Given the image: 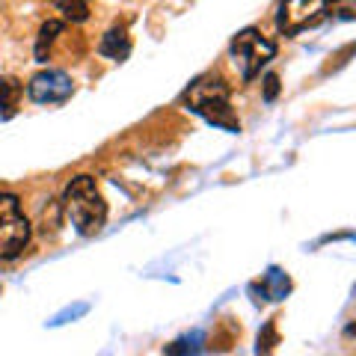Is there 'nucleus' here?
Instances as JSON below:
<instances>
[{
    "label": "nucleus",
    "mask_w": 356,
    "mask_h": 356,
    "mask_svg": "<svg viewBox=\"0 0 356 356\" xmlns=\"http://www.w3.org/2000/svg\"><path fill=\"white\" fill-rule=\"evenodd\" d=\"M72 92H74L72 77L60 69H44L27 83V95L36 104H63L72 98Z\"/></svg>",
    "instance_id": "6"
},
{
    "label": "nucleus",
    "mask_w": 356,
    "mask_h": 356,
    "mask_svg": "<svg viewBox=\"0 0 356 356\" xmlns=\"http://www.w3.org/2000/svg\"><path fill=\"white\" fill-rule=\"evenodd\" d=\"M98 54L107 60H125L128 54H131V36H128V30L125 27H110L102 42H98Z\"/></svg>",
    "instance_id": "7"
},
{
    "label": "nucleus",
    "mask_w": 356,
    "mask_h": 356,
    "mask_svg": "<svg viewBox=\"0 0 356 356\" xmlns=\"http://www.w3.org/2000/svg\"><path fill=\"white\" fill-rule=\"evenodd\" d=\"M199 341H202V332H193V336H184V339H178L175 344H170L166 353H196Z\"/></svg>",
    "instance_id": "12"
},
{
    "label": "nucleus",
    "mask_w": 356,
    "mask_h": 356,
    "mask_svg": "<svg viewBox=\"0 0 356 356\" xmlns=\"http://www.w3.org/2000/svg\"><path fill=\"white\" fill-rule=\"evenodd\" d=\"M21 95H24V86H21L15 77H0V113H3V119L15 113Z\"/></svg>",
    "instance_id": "9"
},
{
    "label": "nucleus",
    "mask_w": 356,
    "mask_h": 356,
    "mask_svg": "<svg viewBox=\"0 0 356 356\" xmlns=\"http://www.w3.org/2000/svg\"><path fill=\"white\" fill-rule=\"evenodd\" d=\"M184 102L191 104V110L196 116H202L205 122H211L214 128H222L229 134L241 131V122L235 116V110L229 104V86L222 77H199L191 83V89L184 92Z\"/></svg>",
    "instance_id": "2"
},
{
    "label": "nucleus",
    "mask_w": 356,
    "mask_h": 356,
    "mask_svg": "<svg viewBox=\"0 0 356 356\" xmlns=\"http://www.w3.org/2000/svg\"><path fill=\"white\" fill-rule=\"evenodd\" d=\"M330 3H339V0H330Z\"/></svg>",
    "instance_id": "14"
},
{
    "label": "nucleus",
    "mask_w": 356,
    "mask_h": 356,
    "mask_svg": "<svg viewBox=\"0 0 356 356\" xmlns=\"http://www.w3.org/2000/svg\"><path fill=\"white\" fill-rule=\"evenodd\" d=\"M330 0H282L276 13V27L285 36H300L309 27H318L330 13Z\"/></svg>",
    "instance_id": "5"
},
{
    "label": "nucleus",
    "mask_w": 356,
    "mask_h": 356,
    "mask_svg": "<svg viewBox=\"0 0 356 356\" xmlns=\"http://www.w3.org/2000/svg\"><path fill=\"white\" fill-rule=\"evenodd\" d=\"M276 95H280V77L264 74V102H276Z\"/></svg>",
    "instance_id": "13"
},
{
    "label": "nucleus",
    "mask_w": 356,
    "mask_h": 356,
    "mask_svg": "<svg viewBox=\"0 0 356 356\" xmlns=\"http://www.w3.org/2000/svg\"><path fill=\"white\" fill-rule=\"evenodd\" d=\"M291 291V282L280 267H270L261 280V300H285V294Z\"/></svg>",
    "instance_id": "8"
},
{
    "label": "nucleus",
    "mask_w": 356,
    "mask_h": 356,
    "mask_svg": "<svg viewBox=\"0 0 356 356\" xmlns=\"http://www.w3.org/2000/svg\"><path fill=\"white\" fill-rule=\"evenodd\" d=\"M63 202H65V211H69V217H72V226L77 229V235L92 238L104 229L107 202H104V196L98 191L92 175H74L72 181L65 184Z\"/></svg>",
    "instance_id": "1"
},
{
    "label": "nucleus",
    "mask_w": 356,
    "mask_h": 356,
    "mask_svg": "<svg viewBox=\"0 0 356 356\" xmlns=\"http://www.w3.org/2000/svg\"><path fill=\"white\" fill-rule=\"evenodd\" d=\"M229 54H232V63L238 65L241 77L250 83V81H255V77L261 74L264 65L276 57V42L267 39L261 30L247 27V30H241L238 36L232 39Z\"/></svg>",
    "instance_id": "3"
},
{
    "label": "nucleus",
    "mask_w": 356,
    "mask_h": 356,
    "mask_svg": "<svg viewBox=\"0 0 356 356\" xmlns=\"http://www.w3.org/2000/svg\"><path fill=\"white\" fill-rule=\"evenodd\" d=\"M54 3H57L63 18L72 21V24H83V21L89 18V3L86 0H54Z\"/></svg>",
    "instance_id": "11"
},
{
    "label": "nucleus",
    "mask_w": 356,
    "mask_h": 356,
    "mask_svg": "<svg viewBox=\"0 0 356 356\" xmlns=\"http://www.w3.org/2000/svg\"><path fill=\"white\" fill-rule=\"evenodd\" d=\"M63 30H65L63 21H48V24H42V30H39V42H36V60H39V63H48L44 57H48L51 42L57 39Z\"/></svg>",
    "instance_id": "10"
},
{
    "label": "nucleus",
    "mask_w": 356,
    "mask_h": 356,
    "mask_svg": "<svg viewBox=\"0 0 356 356\" xmlns=\"http://www.w3.org/2000/svg\"><path fill=\"white\" fill-rule=\"evenodd\" d=\"M30 243V220L15 193H0V261H13Z\"/></svg>",
    "instance_id": "4"
}]
</instances>
